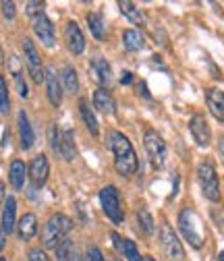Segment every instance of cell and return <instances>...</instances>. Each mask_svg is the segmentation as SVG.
I'll return each mask as SVG.
<instances>
[{"instance_id": "obj_10", "label": "cell", "mask_w": 224, "mask_h": 261, "mask_svg": "<svg viewBox=\"0 0 224 261\" xmlns=\"http://www.w3.org/2000/svg\"><path fill=\"white\" fill-rule=\"evenodd\" d=\"M189 130H191V135H193V139H195V143L200 147H208L212 143V130H210V124H208L204 114H193L191 116Z\"/></svg>"}, {"instance_id": "obj_36", "label": "cell", "mask_w": 224, "mask_h": 261, "mask_svg": "<svg viewBox=\"0 0 224 261\" xmlns=\"http://www.w3.org/2000/svg\"><path fill=\"white\" fill-rule=\"evenodd\" d=\"M5 245H7V241H5V232H3V228H0V251L5 249Z\"/></svg>"}, {"instance_id": "obj_6", "label": "cell", "mask_w": 224, "mask_h": 261, "mask_svg": "<svg viewBox=\"0 0 224 261\" xmlns=\"http://www.w3.org/2000/svg\"><path fill=\"white\" fill-rule=\"evenodd\" d=\"M100 203H102V210H104L106 218L112 224H122V220H125L122 201H120V193L114 185H108L100 191Z\"/></svg>"}, {"instance_id": "obj_30", "label": "cell", "mask_w": 224, "mask_h": 261, "mask_svg": "<svg viewBox=\"0 0 224 261\" xmlns=\"http://www.w3.org/2000/svg\"><path fill=\"white\" fill-rule=\"evenodd\" d=\"M9 112V87L0 75V114H7Z\"/></svg>"}, {"instance_id": "obj_2", "label": "cell", "mask_w": 224, "mask_h": 261, "mask_svg": "<svg viewBox=\"0 0 224 261\" xmlns=\"http://www.w3.org/2000/svg\"><path fill=\"white\" fill-rule=\"evenodd\" d=\"M179 230L181 237L193 247V249H202L204 247V224L202 218L195 214V210L191 207H183L179 212Z\"/></svg>"}, {"instance_id": "obj_39", "label": "cell", "mask_w": 224, "mask_h": 261, "mask_svg": "<svg viewBox=\"0 0 224 261\" xmlns=\"http://www.w3.org/2000/svg\"><path fill=\"white\" fill-rule=\"evenodd\" d=\"M143 261H156V259H154L152 255H145V257H143Z\"/></svg>"}, {"instance_id": "obj_12", "label": "cell", "mask_w": 224, "mask_h": 261, "mask_svg": "<svg viewBox=\"0 0 224 261\" xmlns=\"http://www.w3.org/2000/svg\"><path fill=\"white\" fill-rule=\"evenodd\" d=\"M31 27H34V31H36V36L44 42V46H48V48H52L54 44H56V36H54V25L50 23V19L46 17V13H42V15H38V17H34L31 19Z\"/></svg>"}, {"instance_id": "obj_17", "label": "cell", "mask_w": 224, "mask_h": 261, "mask_svg": "<svg viewBox=\"0 0 224 261\" xmlns=\"http://www.w3.org/2000/svg\"><path fill=\"white\" fill-rule=\"evenodd\" d=\"M46 95H48L52 106L58 108L62 104V85H60V81L52 69L46 71Z\"/></svg>"}, {"instance_id": "obj_9", "label": "cell", "mask_w": 224, "mask_h": 261, "mask_svg": "<svg viewBox=\"0 0 224 261\" xmlns=\"http://www.w3.org/2000/svg\"><path fill=\"white\" fill-rule=\"evenodd\" d=\"M23 54H25V62H27V69H29V77H31V81L38 83V85H42L44 79H46V77H44L46 71H44V64H42L40 52L36 50V44L31 42L29 38L23 40Z\"/></svg>"}, {"instance_id": "obj_4", "label": "cell", "mask_w": 224, "mask_h": 261, "mask_svg": "<svg viewBox=\"0 0 224 261\" xmlns=\"http://www.w3.org/2000/svg\"><path fill=\"white\" fill-rule=\"evenodd\" d=\"M143 147H145L150 164L156 170H162L166 164V155H168V147H166V141L162 139V135L154 128H147L143 133Z\"/></svg>"}, {"instance_id": "obj_8", "label": "cell", "mask_w": 224, "mask_h": 261, "mask_svg": "<svg viewBox=\"0 0 224 261\" xmlns=\"http://www.w3.org/2000/svg\"><path fill=\"white\" fill-rule=\"evenodd\" d=\"M50 143L54 147V151L62 158V160H75L77 155V145L73 141V135H71V130H60L56 126L50 128Z\"/></svg>"}, {"instance_id": "obj_3", "label": "cell", "mask_w": 224, "mask_h": 261, "mask_svg": "<svg viewBox=\"0 0 224 261\" xmlns=\"http://www.w3.org/2000/svg\"><path fill=\"white\" fill-rule=\"evenodd\" d=\"M73 230V220L65 214H54L46 226H44V232H42V245L46 249H56L62 241L67 239V234Z\"/></svg>"}, {"instance_id": "obj_37", "label": "cell", "mask_w": 224, "mask_h": 261, "mask_svg": "<svg viewBox=\"0 0 224 261\" xmlns=\"http://www.w3.org/2000/svg\"><path fill=\"white\" fill-rule=\"evenodd\" d=\"M3 201H5V182L0 180V203H3Z\"/></svg>"}, {"instance_id": "obj_33", "label": "cell", "mask_w": 224, "mask_h": 261, "mask_svg": "<svg viewBox=\"0 0 224 261\" xmlns=\"http://www.w3.org/2000/svg\"><path fill=\"white\" fill-rule=\"evenodd\" d=\"M27 261H50V257L46 255L44 249H31L27 253Z\"/></svg>"}, {"instance_id": "obj_15", "label": "cell", "mask_w": 224, "mask_h": 261, "mask_svg": "<svg viewBox=\"0 0 224 261\" xmlns=\"http://www.w3.org/2000/svg\"><path fill=\"white\" fill-rule=\"evenodd\" d=\"M206 104L208 110L212 112V116L220 122H224V91H220L218 87H212L206 91Z\"/></svg>"}, {"instance_id": "obj_35", "label": "cell", "mask_w": 224, "mask_h": 261, "mask_svg": "<svg viewBox=\"0 0 224 261\" xmlns=\"http://www.w3.org/2000/svg\"><path fill=\"white\" fill-rule=\"evenodd\" d=\"M131 81H133V73L125 71V73H122V77H120V83H122V85H127V83H131Z\"/></svg>"}, {"instance_id": "obj_41", "label": "cell", "mask_w": 224, "mask_h": 261, "mask_svg": "<svg viewBox=\"0 0 224 261\" xmlns=\"http://www.w3.org/2000/svg\"><path fill=\"white\" fill-rule=\"evenodd\" d=\"M0 261H7V259H5V257H0Z\"/></svg>"}, {"instance_id": "obj_20", "label": "cell", "mask_w": 224, "mask_h": 261, "mask_svg": "<svg viewBox=\"0 0 224 261\" xmlns=\"http://www.w3.org/2000/svg\"><path fill=\"white\" fill-rule=\"evenodd\" d=\"M17 120H19V137H21V147H23V149H31V147H34V143H36L34 126H31V122H29V118H27V114H25L23 110L19 112Z\"/></svg>"}, {"instance_id": "obj_21", "label": "cell", "mask_w": 224, "mask_h": 261, "mask_svg": "<svg viewBox=\"0 0 224 261\" xmlns=\"http://www.w3.org/2000/svg\"><path fill=\"white\" fill-rule=\"evenodd\" d=\"M17 232H19V237L23 239V241H31L36 234H38V218H36V214H25V216H21V220L17 222Z\"/></svg>"}, {"instance_id": "obj_13", "label": "cell", "mask_w": 224, "mask_h": 261, "mask_svg": "<svg viewBox=\"0 0 224 261\" xmlns=\"http://www.w3.org/2000/svg\"><path fill=\"white\" fill-rule=\"evenodd\" d=\"M89 69H91L93 79L98 81L104 89L112 83V69H110V62L104 56H93L91 62H89Z\"/></svg>"}, {"instance_id": "obj_29", "label": "cell", "mask_w": 224, "mask_h": 261, "mask_svg": "<svg viewBox=\"0 0 224 261\" xmlns=\"http://www.w3.org/2000/svg\"><path fill=\"white\" fill-rule=\"evenodd\" d=\"M137 222H139L141 230H143L145 234H152V232H154V218H152V214H150L147 207H139V210H137Z\"/></svg>"}, {"instance_id": "obj_32", "label": "cell", "mask_w": 224, "mask_h": 261, "mask_svg": "<svg viewBox=\"0 0 224 261\" xmlns=\"http://www.w3.org/2000/svg\"><path fill=\"white\" fill-rule=\"evenodd\" d=\"M85 261H104V255H102V251L98 247L89 245L87 251H85Z\"/></svg>"}, {"instance_id": "obj_5", "label": "cell", "mask_w": 224, "mask_h": 261, "mask_svg": "<svg viewBox=\"0 0 224 261\" xmlns=\"http://www.w3.org/2000/svg\"><path fill=\"white\" fill-rule=\"evenodd\" d=\"M197 182L202 187V193L206 199H210L214 203L220 201V180L216 174V166L212 162H202L197 166Z\"/></svg>"}, {"instance_id": "obj_34", "label": "cell", "mask_w": 224, "mask_h": 261, "mask_svg": "<svg viewBox=\"0 0 224 261\" xmlns=\"http://www.w3.org/2000/svg\"><path fill=\"white\" fill-rule=\"evenodd\" d=\"M3 15L7 17V19H15V15H17V9H15V3H11V0H5L3 5Z\"/></svg>"}, {"instance_id": "obj_19", "label": "cell", "mask_w": 224, "mask_h": 261, "mask_svg": "<svg viewBox=\"0 0 224 261\" xmlns=\"http://www.w3.org/2000/svg\"><path fill=\"white\" fill-rule=\"evenodd\" d=\"M110 239H112V243H114V247H116V251L118 253H122L129 261H143V257L139 255V251H137V247H135V243L133 241H129V239H122L120 234H116V232H112L110 234Z\"/></svg>"}, {"instance_id": "obj_7", "label": "cell", "mask_w": 224, "mask_h": 261, "mask_svg": "<svg viewBox=\"0 0 224 261\" xmlns=\"http://www.w3.org/2000/svg\"><path fill=\"white\" fill-rule=\"evenodd\" d=\"M160 247H162V253L166 255L168 261H185V249L177 237V232L172 230V228L164 222L162 226H160Z\"/></svg>"}, {"instance_id": "obj_40", "label": "cell", "mask_w": 224, "mask_h": 261, "mask_svg": "<svg viewBox=\"0 0 224 261\" xmlns=\"http://www.w3.org/2000/svg\"><path fill=\"white\" fill-rule=\"evenodd\" d=\"M218 259H220V261H224V251H222V253L218 255Z\"/></svg>"}, {"instance_id": "obj_18", "label": "cell", "mask_w": 224, "mask_h": 261, "mask_svg": "<svg viewBox=\"0 0 224 261\" xmlns=\"http://www.w3.org/2000/svg\"><path fill=\"white\" fill-rule=\"evenodd\" d=\"M3 232L11 234L17 228V199L15 197H7L5 199V207H3Z\"/></svg>"}, {"instance_id": "obj_24", "label": "cell", "mask_w": 224, "mask_h": 261, "mask_svg": "<svg viewBox=\"0 0 224 261\" xmlns=\"http://www.w3.org/2000/svg\"><path fill=\"white\" fill-rule=\"evenodd\" d=\"M122 44H125V50L137 52V50H141L145 46V38L137 29H125L122 31Z\"/></svg>"}, {"instance_id": "obj_23", "label": "cell", "mask_w": 224, "mask_h": 261, "mask_svg": "<svg viewBox=\"0 0 224 261\" xmlns=\"http://www.w3.org/2000/svg\"><path fill=\"white\" fill-rule=\"evenodd\" d=\"M79 112H81V118L87 126V130L93 135V137H98L100 133V126H98V118H95V112L91 110V106L87 104V100H79Z\"/></svg>"}, {"instance_id": "obj_22", "label": "cell", "mask_w": 224, "mask_h": 261, "mask_svg": "<svg viewBox=\"0 0 224 261\" xmlns=\"http://www.w3.org/2000/svg\"><path fill=\"white\" fill-rule=\"evenodd\" d=\"M56 257L58 261H85V257L81 255V251L71 239H65L56 247Z\"/></svg>"}, {"instance_id": "obj_27", "label": "cell", "mask_w": 224, "mask_h": 261, "mask_svg": "<svg viewBox=\"0 0 224 261\" xmlns=\"http://www.w3.org/2000/svg\"><path fill=\"white\" fill-rule=\"evenodd\" d=\"M62 87H65L69 93H77L79 91V75L73 67H65L62 69Z\"/></svg>"}, {"instance_id": "obj_31", "label": "cell", "mask_w": 224, "mask_h": 261, "mask_svg": "<svg viewBox=\"0 0 224 261\" xmlns=\"http://www.w3.org/2000/svg\"><path fill=\"white\" fill-rule=\"evenodd\" d=\"M44 3H42V0H38V3H27V7H25V13L31 17V19H34V17H38V15H42L44 13Z\"/></svg>"}, {"instance_id": "obj_1", "label": "cell", "mask_w": 224, "mask_h": 261, "mask_svg": "<svg viewBox=\"0 0 224 261\" xmlns=\"http://www.w3.org/2000/svg\"><path fill=\"white\" fill-rule=\"evenodd\" d=\"M106 141H108V147L110 151L114 153V168L120 176H133L137 172V153L129 141V137L122 135L120 130H108L106 135Z\"/></svg>"}, {"instance_id": "obj_42", "label": "cell", "mask_w": 224, "mask_h": 261, "mask_svg": "<svg viewBox=\"0 0 224 261\" xmlns=\"http://www.w3.org/2000/svg\"><path fill=\"white\" fill-rule=\"evenodd\" d=\"M114 261H120V259H114Z\"/></svg>"}, {"instance_id": "obj_11", "label": "cell", "mask_w": 224, "mask_h": 261, "mask_svg": "<svg viewBox=\"0 0 224 261\" xmlns=\"http://www.w3.org/2000/svg\"><path fill=\"white\" fill-rule=\"evenodd\" d=\"M48 176H50V162L44 153H40L31 160V164H29V180L36 187H44Z\"/></svg>"}, {"instance_id": "obj_28", "label": "cell", "mask_w": 224, "mask_h": 261, "mask_svg": "<svg viewBox=\"0 0 224 261\" xmlns=\"http://www.w3.org/2000/svg\"><path fill=\"white\" fill-rule=\"evenodd\" d=\"M87 23H89V31L93 34L95 40H104L106 36V27H104V21L100 15H95V13H89L87 15Z\"/></svg>"}, {"instance_id": "obj_26", "label": "cell", "mask_w": 224, "mask_h": 261, "mask_svg": "<svg viewBox=\"0 0 224 261\" xmlns=\"http://www.w3.org/2000/svg\"><path fill=\"white\" fill-rule=\"evenodd\" d=\"M25 174H27L25 164H23L21 160H15L13 164H11V170H9V180H11L13 189H21V187H23V182H25Z\"/></svg>"}, {"instance_id": "obj_16", "label": "cell", "mask_w": 224, "mask_h": 261, "mask_svg": "<svg viewBox=\"0 0 224 261\" xmlns=\"http://www.w3.org/2000/svg\"><path fill=\"white\" fill-rule=\"evenodd\" d=\"M91 100H93L95 110H100V112H104V114H114V112H116L114 97H112V93H110L108 89H104V87L95 89L93 95H91Z\"/></svg>"}, {"instance_id": "obj_14", "label": "cell", "mask_w": 224, "mask_h": 261, "mask_svg": "<svg viewBox=\"0 0 224 261\" xmlns=\"http://www.w3.org/2000/svg\"><path fill=\"white\" fill-rule=\"evenodd\" d=\"M65 42H67V48H69L75 56L83 54V50H85V36H83L81 27H79L75 21H69V23H67V29H65Z\"/></svg>"}, {"instance_id": "obj_38", "label": "cell", "mask_w": 224, "mask_h": 261, "mask_svg": "<svg viewBox=\"0 0 224 261\" xmlns=\"http://www.w3.org/2000/svg\"><path fill=\"white\" fill-rule=\"evenodd\" d=\"M220 153H222V160H224V137H222V141H220Z\"/></svg>"}, {"instance_id": "obj_25", "label": "cell", "mask_w": 224, "mask_h": 261, "mask_svg": "<svg viewBox=\"0 0 224 261\" xmlns=\"http://www.w3.org/2000/svg\"><path fill=\"white\" fill-rule=\"evenodd\" d=\"M118 9H120V13L129 19V23H133V25H145V19H143V15H141V11L133 5V3H127V0H120L118 3Z\"/></svg>"}]
</instances>
